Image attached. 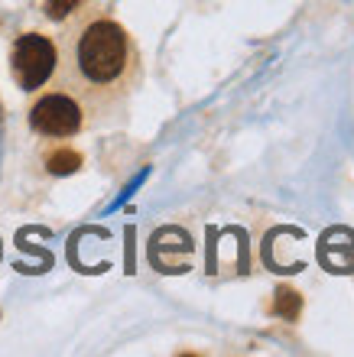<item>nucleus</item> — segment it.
Returning a JSON list of instances; mask_svg holds the SVG:
<instances>
[{
    "label": "nucleus",
    "mask_w": 354,
    "mask_h": 357,
    "mask_svg": "<svg viewBox=\"0 0 354 357\" xmlns=\"http://www.w3.org/2000/svg\"><path fill=\"white\" fill-rule=\"evenodd\" d=\"M66 78L84 101H117L140 78V52L121 23L94 17L68 39Z\"/></svg>",
    "instance_id": "f257e3e1"
},
{
    "label": "nucleus",
    "mask_w": 354,
    "mask_h": 357,
    "mask_svg": "<svg viewBox=\"0 0 354 357\" xmlns=\"http://www.w3.org/2000/svg\"><path fill=\"white\" fill-rule=\"evenodd\" d=\"M59 68V49L56 43L43 33H23V36L13 43V52H10V72H13V82H17L23 91H36L56 75Z\"/></svg>",
    "instance_id": "f03ea898"
},
{
    "label": "nucleus",
    "mask_w": 354,
    "mask_h": 357,
    "mask_svg": "<svg viewBox=\"0 0 354 357\" xmlns=\"http://www.w3.org/2000/svg\"><path fill=\"white\" fill-rule=\"evenodd\" d=\"M29 127L39 137H75L84 127V107L68 91H49L29 107Z\"/></svg>",
    "instance_id": "7ed1b4c3"
},
{
    "label": "nucleus",
    "mask_w": 354,
    "mask_h": 357,
    "mask_svg": "<svg viewBox=\"0 0 354 357\" xmlns=\"http://www.w3.org/2000/svg\"><path fill=\"white\" fill-rule=\"evenodd\" d=\"M78 166H82V156L75 150H56V153H49V160H46V169L52 176H72V172H78Z\"/></svg>",
    "instance_id": "20e7f679"
},
{
    "label": "nucleus",
    "mask_w": 354,
    "mask_h": 357,
    "mask_svg": "<svg viewBox=\"0 0 354 357\" xmlns=\"http://www.w3.org/2000/svg\"><path fill=\"white\" fill-rule=\"evenodd\" d=\"M273 312H276L280 319H286V321L299 319V312H302V299H299V292L280 289L276 292V302H273Z\"/></svg>",
    "instance_id": "39448f33"
},
{
    "label": "nucleus",
    "mask_w": 354,
    "mask_h": 357,
    "mask_svg": "<svg viewBox=\"0 0 354 357\" xmlns=\"http://www.w3.org/2000/svg\"><path fill=\"white\" fill-rule=\"evenodd\" d=\"M78 7H84V0H46V17L62 23V20H68Z\"/></svg>",
    "instance_id": "423d86ee"
}]
</instances>
